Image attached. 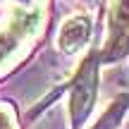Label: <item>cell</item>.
I'll return each instance as SVG.
<instances>
[{
    "label": "cell",
    "mask_w": 129,
    "mask_h": 129,
    "mask_svg": "<svg viewBox=\"0 0 129 129\" xmlns=\"http://www.w3.org/2000/svg\"><path fill=\"white\" fill-rule=\"evenodd\" d=\"M0 129H17V124H14V112L7 105H0Z\"/></svg>",
    "instance_id": "8992f818"
},
{
    "label": "cell",
    "mask_w": 129,
    "mask_h": 129,
    "mask_svg": "<svg viewBox=\"0 0 129 129\" xmlns=\"http://www.w3.org/2000/svg\"><path fill=\"white\" fill-rule=\"evenodd\" d=\"M127 110H129V93H120L117 98H112V103L108 105V110L101 115V120H98L91 129H117L120 122L124 120Z\"/></svg>",
    "instance_id": "5b68a950"
},
{
    "label": "cell",
    "mask_w": 129,
    "mask_h": 129,
    "mask_svg": "<svg viewBox=\"0 0 129 129\" xmlns=\"http://www.w3.org/2000/svg\"><path fill=\"white\" fill-rule=\"evenodd\" d=\"M129 55V0H110L108 38L101 50L103 62H115Z\"/></svg>",
    "instance_id": "3957f363"
},
{
    "label": "cell",
    "mask_w": 129,
    "mask_h": 129,
    "mask_svg": "<svg viewBox=\"0 0 129 129\" xmlns=\"http://www.w3.org/2000/svg\"><path fill=\"white\" fill-rule=\"evenodd\" d=\"M69 86V129H81L88 122L98 93V60L96 53H88L79 64L77 74L72 77Z\"/></svg>",
    "instance_id": "6da1fadb"
},
{
    "label": "cell",
    "mask_w": 129,
    "mask_h": 129,
    "mask_svg": "<svg viewBox=\"0 0 129 129\" xmlns=\"http://www.w3.org/2000/svg\"><path fill=\"white\" fill-rule=\"evenodd\" d=\"M43 22V12L38 7L14 10L12 19L0 29V67H5L34 36Z\"/></svg>",
    "instance_id": "7a4b0ae2"
},
{
    "label": "cell",
    "mask_w": 129,
    "mask_h": 129,
    "mask_svg": "<svg viewBox=\"0 0 129 129\" xmlns=\"http://www.w3.org/2000/svg\"><path fill=\"white\" fill-rule=\"evenodd\" d=\"M19 3H31V0H19Z\"/></svg>",
    "instance_id": "52a82bcc"
},
{
    "label": "cell",
    "mask_w": 129,
    "mask_h": 129,
    "mask_svg": "<svg viewBox=\"0 0 129 129\" xmlns=\"http://www.w3.org/2000/svg\"><path fill=\"white\" fill-rule=\"evenodd\" d=\"M91 19L86 14H74L62 24L60 34H57V46L64 55H74L81 48H86V43L91 41Z\"/></svg>",
    "instance_id": "277c9868"
}]
</instances>
